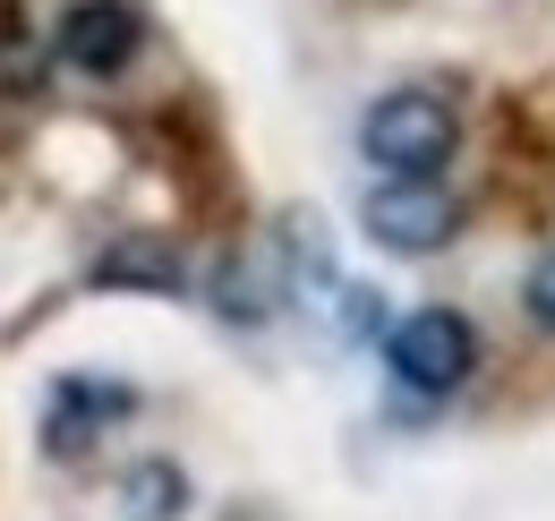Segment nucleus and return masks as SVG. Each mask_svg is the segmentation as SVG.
<instances>
[{
    "label": "nucleus",
    "mask_w": 555,
    "mask_h": 521,
    "mask_svg": "<svg viewBox=\"0 0 555 521\" xmlns=\"http://www.w3.org/2000/svg\"><path fill=\"white\" fill-rule=\"evenodd\" d=\"M86 282H94V291H154V300H180V291H189V274H180V257H171L163 240H120V249H103Z\"/></svg>",
    "instance_id": "obj_6"
},
{
    "label": "nucleus",
    "mask_w": 555,
    "mask_h": 521,
    "mask_svg": "<svg viewBox=\"0 0 555 521\" xmlns=\"http://www.w3.org/2000/svg\"><path fill=\"white\" fill-rule=\"evenodd\" d=\"M52 402H61V410H52V454H77L86 428H112V419L138 410V393H129V385H103V377H61Z\"/></svg>",
    "instance_id": "obj_5"
},
{
    "label": "nucleus",
    "mask_w": 555,
    "mask_h": 521,
    "mask_svg": "<svg viewBox=\"0 0 555 521\" xmlns=\"http://www.w3.org/2000/svg\"><path fill=\"white\" fill-rule=\"evenodd\" d=\"M180 505H189V479L171 461H138L129 470V521H171Z\"/></svg>",
    "instance_id": "obj_7"
},
{
    "label": "nucleus",
    "mask_w": 555,
    "mask_h": 521,
    "mask_svg": "<svg viewBox=\"0 0 555 521\" xmlns=\"http://www.w3.org/2000/svg\"><path fill=\"white\" fill-rule=\"evenodd\" d=\"M521 300H530L539 333H555V257H539V265H530V291H521Z\"/></svg>",
    "instance_id": "obj_10"
},
{
    "label": "nucleus",
    "mask_w": 555,
    "mask_h": 521,
    "mask_svg": "<svg viewBox=\"0 0 555 521\" xmlns=\"http://www.w3.org/2000/svg\"><path fill=\"white\" fill-rule=\"evenodd\" d=\"M43 77V52L26 43V35H0V94H17V86H35Z\"/></svg>",
    "instance_id": "obj_9"
},
{
    "label": "nucleus",
    "mask_w": 555,
    "mask_h": 521,
    "mask_svg": "<svg viewBox=\"0 0 555 521\" xmlns=\"http://www.w3.org/2000/svg\"><path fill=\"white\" fill-rule=\"evenodd\" d=\"M138 9L129 0H77L69 17H61V61L86 68V77H112V68L138 61Z\"/></svg>",
    "instance_id": "obj_4"
},
{
    "label": "nucleus",
    "mask_w": 555,
    "mask_h": 521,
    "mask_svg": "<svg viewBox=\"0 0 555 521\" xmlns=\"http://www.w3.org/2000/svg\"><path fill=\"white\" fill-rule=\"evenodd\" d=\"M359 223H367V240L376 249H402V257H427V249H444L453 240V223H462V205L436 189V180H385V189L359 205Z\"/></svg>",
    "instance_id": "obj_3"
},
{
    "label": "nucleus",
    "mask_w": 555,
    "mask_h": 521,
    "mask_svg": "<svg viewBox=\"0 0 555 521\" xmlns=\"http://www.w3.org/2000/svg\"><path fill=\"white\" fill-rule=\"evenodd\" d=\"M385 359H393V377L411 393H453L470 377V359H479V333H470L462 308H411L385 333Z\"/></svg>",
    "instance_id": "obj_2"
},
{
    "label": "nucleus",
    "mask_w": 555,
    "mask_h": 521,
    "mask_svg": "<svg viewBox=\"0 0 555 521\" xmlns=\"http://www.w3.org/2000/svg\"><path fill=\"white\" fill-rule=\"evenodd\" d=\"M214 308H222V317H231V326H257V317H266V282H257V265H222V274H214Z\"/></svg>",
    "instance_id": "obj_8"
},
{
    "label": "nucleus",
    "mask_w": 555,
    "mask_h": 521,
    "mask_svg": "<svg viewBox=\"0 0 555 521\" xmlns=\"http://www.w3.org/2000/svg\"><path fill=\"white\" fill-rule=\"evenodd\" d=\"M359 145H367V163H376L385 180H427V171L453 154V103L427 94V86H402V94L367 103Z\"/></svg>",
    "instance_id": "obj_1"
}]
</instances>
